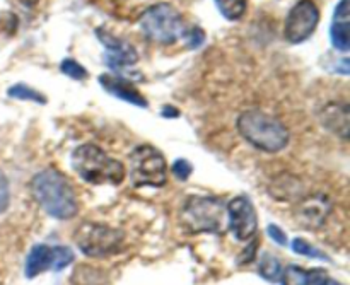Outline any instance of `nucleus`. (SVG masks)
I'll list each match as a JSON object with an SVG mask.
<instances>
[{"label":"nucleus","mask_w":350,"mask_h":285,"mask_svg":"<svg viewBox=\"0 0 350 285\" xmlns=\"http://www.w3.org/2000/svg\"><path fill=\"white\" fill-rule=\"evenodd\" d=\"M75 243L85 256L103 258L118 252L123 245V234L108 226L84 222L75 231Z\"/></svg>","instance_id":"7"},{"label":"nucleus","mask_w":350,"mask_h":285,"mask_svg":"<svg viewBox=\"0 0 350 285\" xmlns=\"http://www.w3.org/2000/svg\"><path fill=\"white\" fill-rule=\"evenodd\" d=\"M320 10L311 0H301L291 9L286 21V38L291 43H303L314 33Z\"/></svg>","instance_id":"9"},{"label":"nucleus","mask_w":350,"mask_h":285,"mask_svg":"<svg viewBox=\"0 0 350 285\" xmlns=\"http://www.w3.org/2000/svg\"><path fill=\"white\" fill-rule=\"evenodd\" d=\"M60 68L64 74H67L68 77H72V79H77V81H84V79L88 77V70H85L82 65H79L75 60H70V58H67V60L62 62Z\"/></svg>","instance_id":"20"},{"label":"nucleus","mask_w":350,"mask_h":285,"mask_svg":"<svg viewBox=\"0 0 350 285\" xmlns=\"http://www.w3.org/2000/svg\"><path fill=\"white\" fill-rule=\"evenodd\" d=\"M267 234H269L270 239H273V241H275L277 245H280V246H286L287 245L286 232H284L280 228H277L275 224H270L269 228H267Z\"/></svg>","instance_id":"25"},{"label":"nucleus","mask_w":350,"mask_h":285,"mask_svg":"<svg viewBox=\"0 0 350 285\" xmlns=\"http://www.w3.org/2000/svg\"><path fill=\"white\" fill-rule=\"evenodd\" d=\"M183 36H185V41H187L188 46L190 48L202 46V43L205 41V34L200 27H191V29L185 31Z\"/></svg>","instance_id":"21"},{"label":"nucleus","mask_w":350,"mask_h":285,"mask_svg":"<svg viewBox=\"0 0 350 285\" xmlns=\"http://www.w3.org/2000/svg\"><path fill=\"white\" fill-rule=\"evenodd\" d=\"M191 171H193V167H191V164L185 159H178L176 163L173 164V174L181 181L187 180L191 174Z\"/></svg>","instance_id":"24"},{"label":"nucleus","mask_w":350,"mask_h":285,"mask_svg":"<svg viewBox=\"0 0 350 285\" xmlns=\"http://www.w3.org/2000/svg\"><path fill=\"white\" fill-rule=\"evenodd\" d=\"M332 207L325 197H311L306 202L299 205L297 208V215H299L301 222L304 228H320L325 222L327 215L330 214Z\"/></svg>","instance_id":"13"},{"label":"nucleus","mask_w":350,"mask_h":285,"mask_svg":"<svg viewBox=\"0 0 350 285\" xmlns=\"http://www.w3.org/2000/svg\"><path fill=\"white\" fill-rule=\"evenodd\" d=\"M258 273L265 280H269L270 284H275L280 280V275H282V265H280V260L277 256L270 255V253H265L260 260L258 265Z\"/></svg>","instance_id":"15"},{"label":"nucleus","mask_w":350,"mask_h":285,"mask_svg":"<svg viewBox=\"0 0 350 285\" xmlns=\"http://www.w3.org/2000/svg\"><path fill=\"white\" fill-rule=\"evenodd\" d=\"M238 130L243 139L263 152L275 154L289 144L286 125L258 109H248L238 118Z\"/></svg>","instance_id":"2"},{"label":"nucleus","mask_w":350,"mask_h":285,"mask_svg":"<svg viewBox=\"0 0 350 285\" xmlns=\"http://www.w3.org/2000/svg\"><path fill=\"white\" fill-rule=\"evenodd\" d=\"M304 275H306V272L303 269L291 265L286 270H282L280 282H282V285H303Z\"/></svg>","instance_id":"19"},{"label":"nucleus","mask_w":350,"mask_h":285,"mask_svg":"<svg viewBox=\"0 0 350 285\" xmlns=\"http://www.w3.org/2000/svg\"><path fill=\"white\" fill-rule=\"evenodd\" d=\"M99 40L103 41L106 48H108V55H106V64L113 68H122L126 65H133L137 62V51L130 46L129 43L122 40H116L115 36L108 33L98 31Z\"/></svg>","instance_id":"11"},{"label":"nucleus","mask_w":350,"mask_h":285,"mask_svg":"<svg viewBox=\"0 0 350 285\" xmlns=\"http://www.w3.org/2000/svg\"><path fill=\"white\" fill-rule=\"evenodd\" d=\"M327 285H342V284L335 282V280H328V282H327Z\"/></svg>","instance_id":"26"},{"label":"nucleus","mask_w":350,"mask_h":285,"mask_svg":"<svg viewBox=\"0 0 350 285\" xmlns=\"http://www.w3.org/2000/svg\"><path fill=\"white\" fill-rule=\"evenodd\" d=\"M10 202V193H9V181H7L5 174L0 171V214L7 211Z\"/></svg>","instance_id":"23"},{"label":"nucleus","mask_w":350,"mask_h":285,"mask_svg":"<svg viewBox=\"0 0 350 285\" xmlns=\"http://www.w3.org/2000/svg\"><path fill=\"white\" fill-rule=\"evenodd\" d=\"M72 262H74V252L67 246L36 245L27 255L24 273L27 279H34L48 270L60 272V270L67 269Z\"/></svg>","instance_id":"8"},{"label":"nucleus","mask_w":350,"mask_h":285,"mask_svg":"<svg viewBox=\"0 0 350 285\" xmlns=\"http://www.w3.org/2000/svg\"><path fill=\"white\" fill-rule=\"evenodd\" d=\"M33 195L48 215L68 221L79 211L77 197L67 178L57 169H44L33 178Z\"/></svg>","instance_id":"1"},{"label":"nucleus","mask_w":350,"mask_h":285,"mask_svg":"<svg viewBox=\"0 0 350 285\" xmlns=\"http://www.w3.org/2000/svg\"><path fill=\"white\" fill-rule=\"evenodd\" d=\"M215 3L222 16L229 21L241 19L246 12V0H215Z\"/></svg>","instance_id":"16"},{"label":"nucleus","mask_w":350,"mask_h":285,"mask_svg":"<svg viewBox=\"0 0 350 285\" xmlns=\"http://www.w3.org/2000/svg\"><path fill=\"white\" fill-rule=\"evenodd\" d=\"M180 221L191 234H222L228 229V205L214 197H190L181 207Z\"/></svg>","instance_id":"4"},{"label":"nucleus","mask_w":350,"mask_h":285,"mask_svg":"<svg viewBox=\"0 0 350 285\" xmlns=\"http://www.w3.org/2000/svg\"><path fill=\"white\" fill-rule=\"evenodd\" d=\"M7 94H9L10 98L26 99V101L41 103V105H44V103H46V98H44L43 94H40V92L34 91V89L27 87L26 84H17V85H14V87H10L9 91H7Z\"/></svg>","instance_id":"17"},{"label":"nucleus","mask_w":350,"mask_h":285,"mask_svg":"<svg viewBox=\"0 0 350 285\" xmlns=\"http://www.w3.org/2000/svg\"><path fill=\"white\" fill-rule=\"evenodd\" d=\"M228 226L238 241H248L255 236L258 219L248 197H236L228 205Z\"/></svg>","instance_id":"10"},{"label":"nucleus","mask_w":350,"mask_h":285,"mask_svg":"<svg viewBox=\"0 0 350 285\" xmlns=\"http://www.w3.org/2000/svg\"><path fill=\"white\" fill-rule=\"evenodd\" d=\"M293 252L297 253L301 256H310V258L317 260H325V262H330V256L325 255L323 252H320L318 248H314L313 245H310L308 241H304L303 238H296L293 241Z\"/></svg>","instance_id":"18"},{"label":"nucleus","mask_w":350,"mask_h":285,"mask_svg":"<svg viewBox=\"0 0 350 285\" xmlns=\"http://www.w3.org/2000/svg\"><path fill=\"white\" fill-rule=\"evenodd\" d=\"M332 41L334 46L340 51H347L350 48L349 38V0H340L335 9L334 26H332Z\"/></svg>","instance_id":"14"},{"label":"nucleus","mask_w":350,"mask_h":285,"mask_svg":"<svg viewBox=\"0 0 350 285\" xmlns=\"http://www.w3.org/2000/svg\"><path fill=\"white\" fill-rule=\"evenodd\" d=\"M72 167L85 183L91 185H120L125 178L123 164L94 144H84L74 150Z\"/></svg>","instance_id":"3"},{"label":"nucleus","mask_w":350,"mask_h":285,"mask_svg":"<svg viewBox=\"0 0 350 285\" xmlns=\"http://www.w3.org/2000/svg\"><path fill=\"white\" fill-rule=\"evenodd\" d=\"M328 282V275L325 270H311V272H306L304 275L303 285H327Z\"/></svg>","instance_id":"22"},{"label":"nucleus","mask_w":350,"mask_h":285,"mask_svg":"<svg viewBox=\"0 0 350 285\" xmlns=\"http://www.w3.org/2000/svg\"><path fill=\"white\" fill-rule=\"evenodd\" d=\"M99 82H101L103 89H105L106 92H109L111 96H115V98L123 99V101L139 106V108H147V106H149L147 105L146 98H144V96L140 94V92L130 84V82H126L125 79L106 74L99 77Z\"/></svg>","instance_id":"12"},{"label":"nucleus","mask_w":350,"mask_h":285,"mask_svg":"<svg viewBox=\"0 0 350 285\" xmlns=\"http://www.w3.org/2000/svg\"><path fill=\"white\" fill-rule=\"evenodd\" d=\"M130 180L133 187H163L167 180L166 161L152 146H140L130 156Z\"/></svg>","instance_id":"6"},{"label":"nucleus","mask_w":350,"mask_h":285,"mask_svg":"<svg viewBox=\"0 0 350 285\" xmlns=\"http://www.w3.org/2000/svg\"><path fill=\"white\" fill-rule=\"evenodd\" d=\"M140 27L149 40L170 44L185 34V24L180 12L170 3L149 7L140 17Z\"/></svg>","instance_id":"5"}]
</instances>
